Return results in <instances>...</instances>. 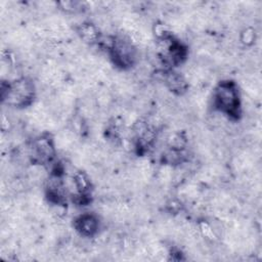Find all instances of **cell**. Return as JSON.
I'll list each match as a JSON object with an SVG mask.
<instances>
[{"label":"cell","mask_w":262,"mask_h":262,"mask_svg":"<svg viewBox=\"0 0 262 262\" xmlns=\"http://www.w3.org/2000/svg\"><path fill=\"white\" fill-rule=\"evenodd\" d=\"M215 107L231 118H237L241 110L239 93L236 85L231 81H223L217 85L213 93Z\"/></svg>","instance_id":"obj_1"},{"label":"cell","mask_w":262,"mask_h":262,"mask_svg":"<svg viewBox=\"0 0 262 262\" xmlns=\"http://www.w3.org/2000/svg\"><path fill=\"white\" fill-rule=\"evenodd\" d=\"M35 85L28 78H19L6 85L2 84V100L11 106H27L35 96Z\"/></svg>","instance_id":"obj_2"},{"label":"cell","mask_w":262,"mask_h":262,"mask_svg":"<svg viewBox=\"0 0 262 262\" xmlns=\"http://www.w3.org/2000/svg\"><path fill=\"white\" fill-rule=\"evenodd\" d=\"M108 52L114 62L122 69L130 68L136 61L137 50L135 46L128 38L123 36L114 37Z\"/></svg>","instance_id":"obj_3"},{"label":"cell","mask_w":262,"mask_h":262,"mask_svg":"<svg viewBox=\"0 0 262 262\" xmlns=\"http://www.w3.org/2000/svg\"><path fill=\"white\" fill-rule=\"evenodd\" d=\"M55 156L53 139L47 135L35 138L31 145V157L34 162L44 165L50 163Z\"/></svg>","instance_id":"obj_4"},{"label":"cell","mask_w":262,"mask_h":262,"mask_svg":"<svg viewBox=\"0 0 262 262\" xmlns=\"http://www.w3.org/2000/svg\"><path fill=\"white\" fill-rule=\"evenodd\" d=\"M75 228L81 235L90 237L98 232L99 221L93 214H82L75 220Z\"/></svg>","instance_id":"obj_5"},{"label":"cell","mask_w":262,"mask_h":262,"mask_svg":"<svg viewBox=\"0 0 262 262\" xmlns=\"http://www.w3.org/2000/svg\"><path fill=\"white\" fill-rule=\"evenodd\" d=\"M163 82L165 83L166 87L175 94H182L185 92L187 88V83L185 78L176 72L168 71L164 73Z\"/></svg>","instance_id":"obj_6"},{"label":"cell","mask_w":262,"mask_h":262,"mask_svg":"<svg viewBox=\"0 0 262 262\" xmlns=\"http://www.w3.org/2000/svg\"><path fill=\"white\" fill-rule=\"evenodd\" d=\"M77 34L87 44H97L101 38V34L96 25L85 21L78 26Z\"/></svg>","instance_id":"obj_7"},{"label":"cell","mask_w":262,"mask_h":262,"mask_svg":"<svg viewBox=\"0 0 262 262\" xmlns=\"http://www.w3.org/2000/svg\"><path fill=\"white\" fill-rule=\"evenodd\" d=\"M254 39H255V34H254V30L252 28H246L241 33V41L246 45L251 44L254 41Z\"/></svg>","instance_id":"obj_8"}]
</instances>
